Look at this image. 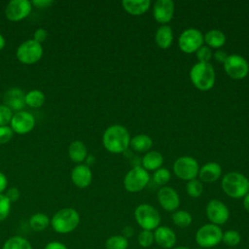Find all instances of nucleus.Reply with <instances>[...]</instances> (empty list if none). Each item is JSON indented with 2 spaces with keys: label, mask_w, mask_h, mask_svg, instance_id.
Segmentation results:
<instances>
[{
  "label": "nucleus",
  "mask_w": 249,
  "mask_h": 249,
  "mask_svg": "<svg viewBox=\"0 0 249 249\" xmlns=\"http://www.w3.org/2000/svg\"><path fill=\"white\" fill-rule=\"evenodd\" d=\"M104 148L113 154H120L126 151L130 143L128 130L121 124H112L107 127L102 136Z\"/></svg>",
  "instance_id": "nucleus-1"
},
{
  "label": "nucleus",
  "mask_w": 249,
  "mask_h": 249,
  "mask_svg": "<svg viewBox=\"0 0 249 249\" xmlns=\"http://www.w3.org/2000/svg\"><path fill=\"white\" fill-rule=\"evenodd\" d=\"M80 224V214L73 207H64L56 211L51 218V227L59 234L74 231Z\"/></svg>",
  "instance_id": "nucleus-2"
},
{
  "label": "nucleus",
  "mask_w": 249,
  "mask_h": 249,
  "mask_svg": "<svg viewBox=\"0 0 249 249\" xmlns=\"http://www.w3.org/2000/svg\"><path fill=\"white\" fill-rule=\"evenodd\" d=\"M190 79L197 89L209 90L213 88L216 80L214 67L210 62H196L190 70Z\"/></svg>",
  "instance_id": "nucleus-3"
},
{
  "label": "nucleus",
  "mask_w": 249,
  "mask_h": 249,
  "mask_svg": "<svg viewBox=\"0 0 249 249\" xmlns=\"http://www.w3.org/2000/svg\"><path fill=\"white\" fill-rule=\"evenodd\" d=\"M221 186L224 193L231 198H241L249 193L248 179L237 171H231L225 174L222 178Z\"/></svg>",
  "instance_id": "nucleus-4"
},
{
  "label": "nucleus",
  "mask_w": 249,
  "mask_h": 249,
  "mask_svg": "<svg viewBox=\"0 0 249 249\" xmlns=\"http://www.w3.org/2000/svg\"><path fill=\"white\" fill-rule=\"evenodd\" d=\"M134 219L142 230L155 231L160 224L159 211L148 203L139 204L134 210Z\"/></svg>",
  "instance_id": "nucleus-5"
},
{
  "label": "nucleus",
  "mask_w": 249,
  "mask_h": 249,
  "mask_svg": "<svg viewBox=\"0 0 249 249\" xmlns=\"http://www.w3.org/2000/svg\"><path fill=\"white\" fill-rule=\"evenodd\" d=\"M223 231L217 225L208 223L201 226L196 232L195 240L196 244L203 248H212L222 242Z\"/></svg>",
  "instance_id": "nucleus-6"
},
{
  "label": "nucleus",
  "mask_w": 249,
  "mask_h": 249,
  "mask_svg": "<svg viewBox=\"0 0 249 249\" xmlns=\"http://www.w3.org/2000/svg\"><path fill=\"white\" fill-rule=\"evenodd\" d=\"M150 181L149 172L141 165L132 167L124 178V187L129 193L142 191Z\"/></svg>",
  "instance_id": "nucleus-7"
},
{
  "label": "nucleus",
  "mask_w": 249,
  "mask_h": 249,
  "mask_svg": "<svg viewBox=\"0 0 249 249\" xmlns=\"http://www.w3.org/2000/svg\"><path fill=\"white\" fill-rule=\"evenodd\" d=\"M17 58L23 64H34L38 62L43 55L41 44L33 39L22 42L17 49Z\"/></svg>",
  "instance_id": "nucleus-8"
},
{
  "label": "nucleus",
  "mask_w": 249,
  "mask_h": 249,
  "mask_svg": "<svg viewBox=\"0 0 249 249\" xmlns=\"http://www.w3.org/2000/svg\"><path fill=\"white\" fill-rule=\"evenodd\" d=\"M173 172L181 180L190 181L196 179L198 175L199 166L196 161L192 157L183 156L178 158L173 163Z\"/></svg>",
  "instance_id": "nucleus-9"
},
{
  "label": "nucleus",
  "mask_w": 249,
  "mask_h": 249,
  "mask_svg": "<svg viewBox=\"0 0 249 249\" xmlns=\"http://www.w3.org/2000/svg\"><path fill=\"white\" fill-rule=\"evenodd\" d=\"M223 65L227 75L233 80H242L249 73L248 61L240 54L232 53L228 55Z\"/></svg>",
  "instance_id": "nucleus-10"
},
{
  "label": "nucleus",
  "mask_w": 249,
  "mask_h": 249,
  "mask_svg": "<svg viewBox=\"0 0 249 249\" xmlns=\"http://www.w3.org/2000/svg\"><path fill=\"white\" fill-rule=\"evenodd\" d=\"M203 43V35L196 28L185 29L178 38L179 49L185 53H196Z\"/></svg>",
  "instance_id": "nucleus-11"
},
{
  "label": "nucleus",
  "mask_w": 249,
  "mask_h": 249,
  "mask_svg": "<svg viewBox=\"0 0 249 249\" xmlns=\"http://www.w3.org/2000/svg\"><path fill=\"white\" fill-rule=\"evenodd\" d=\"M205 213L211 224L221 226L230 218V210L227 205L219 199H210L206 205Z\"/></svg>",
  "instance_id": "nucleus-12"
},
{
  "label": "nucleus",
  "mask_w": 249,
  "mask_h": 249,
  "mask_svg": "<svg viewBox=\"0 0 249 249\" xmlns=\"http://www.w3.org/2000/svg\"><path fill=\"white\" fill-rule=\"evenodd\" d=\"M11 128L18 134H26L30 132L35 125L33 115L27 111L16 112L11 120Z\"/></svg>",
  "instance_id": "nucleus-13"
},
{
  "label": "nucleus",
  "mask_w": 249,
  "mask_h": 249,
  "mask_svg": "<svg viewBox=\"0 0 249 249\" xmlns=\"http://www.w3.org/2000/svg\"><path fill=\"white\" fill-rule=\"evenodd\" d=\"M31 12V2L28 0H11L5 10L6 18L12 21L25 18Z\"/></svg>",
  "instance_id": "nucleus-14"
},
{
  "label": "nucleus",
  "mask_w": 249,
  "mask_h": 249,
  "mask_svg": "<svg viewBox=\"0 0 249 249\" xmlns=\"http://www.w3.org/2000/svg\"><path fill=\"white\" fill-rule=\"evenodd\" d=\"M160 205L168 212H174L180 205V197L178 193L171 187H161L157 195Z\"/></svg>",
  "instance_id": "nucleus-15"
},
{
  "label": "nucleus",
  "mask_w": 249,
  "mask_h": 249,
  "mask_svg": "<svg viewBox=\"0 0 249 249\" xmlns=\"http://www.w3.org/2000/svg\"><path fill=\"white\" fill-rule=\"evenodd\" d=\"M153 15L155 19L165 25L174 15V3L172 0H157L153 5Z\"/></svg>",
  "instance_id": "nucleus-16"
},
{
  "label": "nucleus",
  "mask_w": 249,
  "mask_h": 249,
  "mask_svg": "<svg viewBox=\"0 0 249 249\" xmlns=\"http://www.w3.org/2000/svg\"><path fill=\"white\" fill-rule=\"evenodd\" d=\"M155 242L163 249H172L175 247L177 237L175 231L166 226H159L154 231Z\"/></svg>",
  "instance_id": "nucleus-17"
},
{
  "label": "nucleus",
  "mask_w": 249,
  "mask_h": 249,
  "mask_svg": "<svg viewBox=\"0 0 249 249\" xmlns=\"http://www.w3.org/2000/svg\"><path fill=\"white\" fill-rule=\"evenodd\" d=\"M71 180L73 184L81 189L89 187L92 180L90 168L86 164H78L71 171Z\"/></svg>",
  "instance_id": "nucleus-18"
},
{
  "label": "nucleus",
  "mask_w": 249,
  "mask_h": 249,
  "mask_svg": "<svg viewBox=\"0 0 249 249\" xmlns=\"http://www.w3.org/2000/svg\"><path fill=\"white\" fill-rule=\"evenodd\" d=\"M24 97H25V94L20 89L12 88L5 92L4 103L11 110H15L17 112L22 111L23 107L25 106Z\"/></svg>",
  "instance_id": "nucleus-19"
},
{
  "label": "nucleus",
  "mask_w": 249,
  "mask_h": 249,
  "mask_svg": "<svg viewBox=\"0 0 249 249\" xmlns=\"http://www.w3.org/2000/svg\"><path fill=\"white\" fill-rule=\"evenodd\" d=\"M222 175V167L218 162L209 161L203 164L198 171V177L201 182L212 183L217 181Z\"/></svg>",
  "instance_id": "nucleus-20"
},
{
  "label": "nucleus",
  "mask_w": 249,
  "mask_h": 249,
  "mask_svg": "<svg viewBox=\"0 0 249 249\" xmlns=\"http://www.w3.org/2000/svg\"><path fill=\"white\" fill-rule=\"evenodd\" d=\"M155 42L160 49L166 50L173 43V31L172 28L165 24L160 25L155 34Z\"/></svg>",
  "instance_id": "nucleus-21"
},
{
  "label": "nucleus",
  "mask_w": 249,
  "mask_h": 249,
  "mask_svg": "<svg viewBox=\"0 0 249 249\" xmlns=\"http://www.w3.org/2000/svg\"><path fill=\"white\" fill-rule=\"evenodd\" d=\"M124 10L131 16H141L146 13L150 6V0H124L122 2Z\"/></svg>",
  "instance_id": "nucleus-22"
},
{
  "label": "nucleus",
  "mask_w": 249,
  "mask_h": 249,
  "mask_svg": "<svg viewBox=\"0 0 249 249\" xmlns=\"http://www.w3.org/2000/svg\"><path fill=\"white\" fill-rule=\"evenodd\" d=\"M163 163V157L158 151H149L142 158V167L147 171H156Z\"/></svg>",
  "instance_id": "nucleus-23"
},
{
  "label": "nucleus",
  "mask_w": 249,
  "mask_h": 249,
  "mask_svg": "<svg viewBox=\"0 0 249 249\" xmlns=\"http://www.w3.org/2000/svg\"><path fill=\"white\" fill-rule=\"evenodd\" d=\"M203 41L206 44V46L210 49L213 48L219 50L221 47L225 45L226 36L219 29H211L203 35Z\"/></svg>",
  "instance_id": "nucleus-24"
},
{
  "label": "nucleus",
  "mask_w": 249,
  "mask_h": 249,
  "mask_svg": "<svg viewBox=\"0 0 249 249\" xmlns=\"http://www.w3.org/2000/svg\"><path fill=\"white\" fill-rule=\"evenodd\" d=\"M68 156L74 162H82L88 157L86 145L80 140L73 141L68 147Z\"/></svg>",
  "instance_id": "nucleus-25"
},
{
  "label": "nucleus",
  "mask_w": 249,
  "mask_h": 249,
  "mask_svg": "<svg viewBox=\"0 0 249 249\" xmlns=\"http://www.w3.org/2000/svg\"><path fill=\"white\" fill-rule=\"evenodd\" d=\"M129 145L136 152H139V153L149 152L153 146V140L149 135L137 134L132 138H130Z\"/></svg>",
  "instance_id": "nucleus-26"
},
{
  "label": "nucleus",
  "mask_w": 249,
  "mask_h": 249,
  "mask_svg": "<svg viewBox=\"0 0 249 249\" xmlns=\"http://www.w3.org/2000/svg\"><path fill=\"white\" fill-rule=\"evenodd\" d=\"M51 225V219L45 213L38 212L29 218V226L34 231H43Z\"/></svg>",
  "instance_id": "nucleus-27"
},
{
  "label": "nucleus",
  "mask_w": 249,
  "mask_h": 249,
  "mask_svg": "<svg viewBox=\"0 0 249 249\" xmlns=\"http://www.w3.org/2000/svg\"><path fill=\"white\" fill-rule=\"evenodd\" d=\"M2 249H33V247L27 238L21 235H13L4 242Z\"/></svg>",
  "instance_id": "nucleus-28"
},
{
  "label": "nucleus",
  "mask_w": 249,
  "mask_h": 249,
  "mask_svg": "<svg viewBox=\"0 0 249 249\" xmlns=\"http://www.w3.org/2000/svg\"><path fill=\"white\" fill-rule=\"evenodd\" d=\"M45 94L39 89H32L25 93V104L32 108H39L45 102Z\"/></svg>",
  "instance_id": "nucleus-29"
},
{
  "label": "nucleus",
  "mask_w": 249,
  "mask_h": 249,
  "mask_svg": "<svg viewBox=\"0 0 249 249\" xmlns=\"http://www.w3.org/2000/svg\"><path fill=\"white\" fill-rule=\"evenodd\" d=\"M172 222L174 223L175 226L179 227V228H187L192 224L193 221V217L191 215L190 212L186 211V210H176L173 212L172 216H171Z\"/></svg>",
  "instance_id": "nucleus-30"
},
{
  "label": "nucleus",
  "mask_w": 249,
  "mask_h": 249,
  "mask_svg": "<svg viewBox=\"0 0 249 249\" xmlns=\"http://www.w3.org/2000/svg\"><path fill=\"white\" fill-rule=\"evenodd\" d=\"M105 249H127L128 239L122 234H115L109 236L105 241Z\"/></svg>",
  "instance_id": "nucleus-31"
},
{
  "label": "nucleus",
  "mask_w": 249,
  "mask_h": 249,
  "mask_svg": "<svg viewBox=\"0 0 249 249\" xmlns=\"http://www.w3.org/2000/svg\"><path fill=\"white\" fill-rule=\"evenodd\" d=\"M241 241L240 233L235 230H228L223 232L222 242L230 247L237 246Z\"/></svg>",
  "instance_id": "nucleus-32"
},
{
  "label": "nucleus",
  "mask_w": 249,
  "mask_h": 249,
  "mask_svg": "<svg viewBox=\"0 0 249 249\" xmlns=\"http://www.w3.org/2000/svg\"><path fill=\"white\" fill-rule=\"evenodd\" d=\"M186 191L187 194L191 196V197H198L201 196L202 192H203V185L202 182L198 179H193L187 182L186 185Z\"/></svg>",
  "instance_id": "nucleus-33"
},
{
  "label": "nucleus",
  "mask_w": 249,
  "mask_h": 249,
  "mask_svg": "<svg viewBox=\"0 0 249 249\" xmlns=\"http://www.w3.org/2000/svg\"><path fill=\"white\" fill-rule=\"evenodd\" d=\"M137 242L142 248H149L155 242L154 232L152 231L142 230L137 235Z\"/></svg>",
  "instance_id": "nucleus-34"
},
{
  "label": "nucleus",
  "mask_w": 249,
  "mask_h": 249,
  "mask_svg": "<svg viewBox=\"0 0 249 249\" xmlns=\"http://www.w3.org/2000/svg\"><path fill=\"white\" fill-rule=\"evenodd\" d=\"M170 177H171V174H170L169 170L167 168L160 167V168L157 169L156 171H154L153 181L157 185L164 186L170 180Z\"/></svg>",
  "instance_id": "nucleus-35"
},
{
  "label": "nucleus",
  "mask_w": 249,
  "mask_h": 249,
  "mask_svg": "<svg viewBox=\"0 0 249 249\" xmlns=\"http://www.w3.org/2000/svg\"><path fill=\"white\" fill-rule=\"evenodd\" d=\"M12 202L8 199V197L0 194V222L4 221L10 214Z\"/></svg>",
  "instance_id": "nucleus-36"
},
{
  "label": "nucleus",
  "mask_w": 249,
  "mask_h": 249,
  "mask_svg": "<svg viewBox=\"0 0 249 249\" xmlns=\"http://www.w3.org/2000/svg\"><path fill=\"white\" fill-rule=\"evenodd\" d=\"M212 51L209 47L206 45L201 46L196 52V56L198 60V62H209L212 58Z\"/></svg>",
  "instance_id": "nucleus-37"
},
{
  "label": "nucleus",
  "mask_w": 249,
  "mask_h": 249,
  "mask_svg": "<svg viewBox=\"0 0 249 249\" xmlns=\"http://www.w3.org/2000/svg\"><path fill=\"white\" fill-rule=\"evenodd\" d=\"M12 117V110L5 104H0V126L7 125L8 124H10Z\"/></svg>",
  "instance_id": "nucleus-38"
},
{
  "label": "nucleus",
  "mask_w": 249,
  "mask_h": 249,
  "mask_svg": "<svg viewBox=\"0 0 249 249\" xmlns=\"http://www.w3.org/2000/svg\"><path fill=\"white\" fill-rule=\"evenodd\" d=\"M14 131L13 129L8 125L0 126V144L8 143L12 137H13Z\"/></svg>",
  "instance_id": "nucleus-39"
},
{
  "label": "nucleus",
  "mask_w": 249,
  "mask_h": 249,
  "mask_svg": "<svg viewBox=\"0 0 249 249\" xmlns=\"http://www.w3.org/2000/svg\"><path fill=\"white\" fill-rule=\"evenodd\" d=\"M19 191L17 187H12L10 189H8L7 193L5 194V196L8 197V199L11 201V202H15L18 199L19 197Z\"/></svg>",
  "instance_id": "nucleus-40"
},
{
  "label": "nucleus",
  "mask_w": 249,
  "mask_h": 249,
  "mask_svg": "<svg viewBox=\"0 0 249 249\" xmlns=\"http://www.w3.org/2000/svg\"><path fill=\"white\" fill-rule=\"evenodd\" d=\"M47 30L45 28H38L35 30L34 35H33V40L38 42L39 44H41L42 42H44L47 38Z\"/></svg>",
  "instance_id": "nucleus-41"
},
{
  "label": "nucleus",
  "mask_w": 249,
  "mask_h": 249,
  "mask_svg": "<svg viewBox=\"0 0 249 249\" xmlns=\"http://www.w3.org/2000/svg\"><path fill=\"white\" fill-rule=\"evenodd\" d=\"M43 249H68L65 243L57 240H53L45 244Z\"/></svg>",
  "instance_id": "nucleus-42"
},
{
  "label": "nucleus",
  "mask_w": 249,
  "mask_h": 249,
  "mask_svg": "<svg viewBox=\"0 0 249 249\" xmlns=\"http://www.w3.org/2000/svg\"><path fill=\"white\" fill-rule=\"evenodd\" d=\"M31 4H33L37 8L46 9V8H49L51 5H53V2L51 1V0H33L31 2Z\"/></svg>",
  "instance_id": "nucleus-43"
},
{
  "label": "nucleus",
  "mask_w": 249,
  "mask_h": 249,
  "mask_svg": "<svg viewBox=\"0 0 249 249\" xmlns=\"http://www.w3.org/2000/svg\"><path fill=\"white\" fill-rule=\"evenodd\" d=\"M213 55H214V58H215L218 62H220V63H224V62L226 61L227 57H228L227 53H226L225 51H223V50H217V51L214 53Z\"/></svg>",
  "instance_id": "nucleus-44"
},
{
  "label": "nucleus",
  "mask_w": 249,
  "mask_h": 249,
  "mask_svg": "<svg viewBox=\"0 0 249 249\" xmlns=\"http://www.w3.org/2000/svg\"><path fill=\"white\" fill-rule=\"evenodd\" d=\"M133 234H134V229H133L131 226H126V227H124V228L123 229V231H122V235H123L124 237H125L126 239L132 237Z\"/></svg>",
  "instance_id": "nucleus-45"
},
{
  "label": "nucleus",
  "mask_w": 249,
  "mask_h": 249,
  "mask_svg": "<svg viewBox=\"0 0 249 249\" xmlns=\"http://www.w3.org/2000/svg\"><path fill=\"white\" fill-rule=\"evenodd\" d=\"M8 186V179L4 173L0 171V194H2Z\"/></svg>",
  "instance_id": "nucleus-46"
},
{
  "label": "nucleus",
  "mask_w": 249,
  "mask_h": 249,
  "mask_svg": "<svg viewBox=\"0 0 249 249\" xmlns=\"http://www.w3.org/2000/svg\"><path fill=\"white\" fill-rule=\"evenodd\" d=\"M243 207L249 213V193L243 197Z\"/></svg>",
  "instance_id": "nucleus-47"
},
{
  "label": "nucleus",
  "mask_w": 249,
  "mask_h": 249,
  "mask_svg": "<svg viewBox=\"0 0 249 249\" xmlns=\"http://www.w3.org/2000/svg\"><path fill=\"white\" fill-rule=\"evenodd\" d=\"M5 44H6V41H5V38L3 37V35L0 34V51L3 50V48L5 47Z\"/></svg>",
  "instance_id": "nucleus-48"
},
{
  "label": "nucleus",
  "mask_w": 249,
  "mask_h": 249,
  "mask_svg": "<svg viewBox=\"0 0 249 249\" xmlns=\"http://www.w3.org/2000/svg\"><path fill=\"white\" fill-rule=\"evenodd\" d=\"M172 249H190V248L186 247V246H175Z\"/></svg>",
  "instance_id": "nucleus-49"
},
{
  "label": "nucleus",
  "mask_w": 249,
  "mask_h": 249,
  "mask_svg": "<svg viewBox=\"0 0 249 249\" xmlns=\"http://www.w3.org/2000/svg\"><path fill=\"white\" fill-rule=\"evenodd\" d=\"M248 187H249V180H248Z\"/></svg>",
  "instance_id": "nucleus-50"
},
{
  "label": "nucleus",
  "mask_w": 249,
  "mask_h": 249,
  "mask_svg": "<svg viewBox=\"0 0 249 249\" xmlns=\"http://www.w3.org/2000/svg\"><path fill=\"white\" fill-rule=\"evenodd\" d=\"M0 236H1V231H0Z\"/></svg>",
  "instance_id": "nucleus-51"
}]
</instances>
